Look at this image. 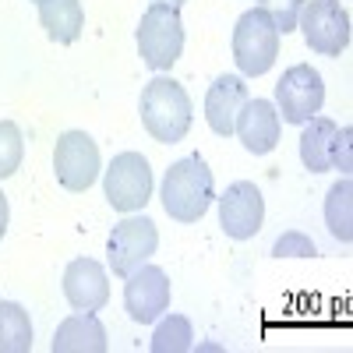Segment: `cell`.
<instances>
[{
    "instance_id": "9c48e42d",
    "label": "cell",
    "mask_w": 353,
    "mask_h": 353,
    "mask_svg": "<svg viewBox=\"0 0 353 353\" xmlns=\"http://www.w3.org/2000/svg\"><path fill=\"white\" fill-rule=\"evenodd\" d=\"M325 103V81L311 64H293L276 85V106L286 124H307Z\"/></svg>"
},
{
    "instance_id": "7c38bea8",
    "label": "cell",
    "mask_w": 353,
    "mask_h": 353,
    "mask_svg": "<svg viewBox=\"0 0 353 353\" xmlns=\"http://www.w3.org/2000/svg\"><path fill=\"white\" fill-rule=\"evenodd\" d=\"M64 297L74 311H99L110 301L106 269L92 258H74L64 272Z\"/></svg>"
},
{
    "instance_id": "44dd1931",
    "label": "cell",
    "mask_w": 353,
    "mask_h": 353,
    "mask_svg": "<svg viewBox=\"0 0 353 353\" xmlns=\"http://www.w3.org/2000/svg\"><path fill=\"white\" fill-rule=\"evenodd\" d=\"M21 156H25L21 128H18L14 121H0V181H8V176L18 173Z\"/></svg>"
},
{
    "instance_id": "ba28073f",
    "label": "cell",
    "mask_w": 353,
    "mask_h": 353,
    "mask_svg": "<svg viewBox=\"0 0 353 353\" xmlns=\"http://www.w3.org/2000/svg\"><path fill=\"white\" fill-rule=\"evenodd\" d=\"M297 28L321 57H339L350 46V14L339 0H307Z\"/></svg>"
},
{
    "instance_id": "d6986e66",
    "label": "cell",
    "mask_w": 353,
    "mask_h": 353,
    "mask_svg": "<svg viewBox=\"0 0 353 353\" xmlns=\"http://www.w3.org/2000/svg\"><path fill=\"white\" fill-rule=\"evenodd\" d=\"M325 223L336 241H343V244L353 241V184L346 176L339 184H332V191L325 198Z\"/></svg>"
},
{
    "instance_id": "30bf717a",
    "label": "cell",
    "mask_w": 353,
    "mask_h": 353,
    "mask_svg": "<svg viewBox=\"0 0 353 353\" xmlns=\"http://www.w3.org/2000/svg\"><path fill=\"white\" fill-rule=\"evenodd\" d=\"M124 307L138 325L163 318V311L170 307V279L159 265H138L124 283Z\"/></svg>"
},
{
    "instance_id": "7a4b0ae2",
    "label": "cell",
    "mask_w": 353,
    "mask_h": 353,
    "mask_svg": "<svg viewBox=\"0 0 353 353\" xmlns=\"http://www.w3.org/2000/svg\"><path fill=\"white\" fill-rule=\"evenodd\" d=\"M138 113H141L145 131L159 145H173L191 131V99L176 78L159 74L145 85L138 99Z\"/></svg>"
},
{
    "instance_id": "ac0fdd59",
    "label": "cell",
    "mask_w": 353,
    "mask_h": 353,
    "mask_svg": "<svg viewBox=\"0 0 353 353\" xmlns=\"http://www.w3.org/2000/svg\"><path fill=\"white\" fill-rule=\"evenodd\" d=\"M28 350H32L28 311L14 301H0V353H28Z\"/></svg>"
},
{
    "instance_id": "603a6c76",
    "label": "cell",
    "mask_w": 353,
    "mask_h": 353,
    "mask_svg": "<svg viewBox=\"0 0 353 353\" xmlns=\"http://www.w3.org/2000/svg\"><path fill=\"white\" fill-rule=\"evenodd\" d=\"M272 254L276 258H314L318 248H314L311 237H304V233H297V230H290V233H283V237L272 244Z\"/></svg>"
},
{
    "instance_id": "d4e9b609",
    "label": "cell",
    "mask_w": 353,
    "mask_h": 353,
    "mask_svg": "<svg viewBox=\"0 0 353 353\" xmlns=\"http://www.w3.org/2000/svg\"><path fill=\"white\" fill-rule=\"evenodd\" d=\"M8 219H11V209H8V194L0 191V241H4V233H8Z\"/></svg>"
},
{
    "instance_id": "3957f363",
    "label": "cell",
    "mask_w": 353,
    "mask_h": 353,
    "mask_svg": "<svg viewBox=\"0 0 353 353\" xmlns=\"http://www.w3.org/2000/svg\"><path fill=\"white\" fill-rule=\"evenodd\" d=\"M184 50V21L181 8L173 4H149L138 21V53L152 71H170L181 61Z\"/></svg>"
},
{
    "instance_id": "4fadbf2b",
    "label": "cell",
    "mask_w": 353,
    "mask_h": 353,
    "mask_svg": "<svg viewBox=\"0 0 353 353\" xmlns=\"http://www.w3.org/2000/svg\"><path fill=\"white\" fill-rule=\"evenodd\" d=\"M233 131H237V138L244 141L248 152L265 156L279 145V113L269 99H248L237 113Z\"/></svg>"
},
{
    "instance_id": "8fae6325",
    "label": "cell",
    "mask_w": 353,
    "mask_h": 353,
    "mask_svg": "<svg viewBox=\"0 0 353 353\" xmlns=\"http://www.w3.org/2000/svg\"><path fill=\"white\" fill-rule=\"evenodd\" d=\"M265 223V198L251 181L230 184L219 198V226L233 241H251Z\"/></svg>"
},
{
    "instance_id": "cb8c5ba5",
    "label": "cell",
    "mask_w": 353,
    "mask_h": 353,
    "mask_svg": "<svg viewBox=\"0 0 353 353\" xmlns=\"http://www.w3.org/2000/svg\"><path fill=\"white\" fill-rule=\"evenodd\" d=\"M350 138H353L350 128H343V131L336 134V163H332V166H339L343 173H350Z\"/></svg>"
},
{
    "instance_id": "4316f807",
    "label": "cell",
    "mask_w": 353,
    "mask_h": 353,
    "mask_svg": "<svg viewBox=\"0 0 353 353\" xmlns=\"http://www.w3.org/2000/svg\"><path fill=\"white\" fill-rule=\"evenodd\" d=\"M36 4H39V0H36Z\"/></svg>"
},
{
    "instance_id": "ffe728a7",
    "label": "cell",
    "mask_w": 353,
    "mask_h": 353,
    "mask_svg": "<svg viewBox=\"0 0 353 353\" xmlns=\"http://www.w3.org/2000/svg\"><path fill=\"white\" fill-rule=\"evenodd\" d=\"M191 321L184 314H170L159 321V329L152 336V350L156 353H188L191 350Z\"/></svg>"
},
{
    "instance_id": "e0dca14e",
    "label": "cell",
    "mask_w": 353,
    "mask_h": 353,
    "mask_svg": "<svg viewBox=\"0 0 353 353\" xmlns=\"http://www.w3.org/2000/svg\"><path fill=\"white\" fill-rule=\"evenodd\" d=\"M39 25L53 43H74L85 28V11L81 0H39Z\"/></svg>"
},
{
    "instance_id": "7402d4cb",
    "label": "cell",
    "mask_w": 353,
    "mask_h": 353,
    "mask_svg": "<svg viewBox=\"0 0 353 353\" xmlns=\"http://www.w3.org/2000/svg\"><path fill=\"white\" fill-rule=\"evenodd\" d=\"M304 4L307 0H258V8L272 18V25H276V32H293L297 28V21H301V11H304Z\"/></svg>"
},
{
    "instance_id": "2e32d148",
    "label": "cell",
    "mask_w": 353,
    "mask_h": 353,
    "mask_svg": "<svg viewBox=\"0 0 353 353\" xmlns=\"http://www.w3.org/2000/svg\"><path fill=\"white\" fill-rule=\"evenodd\" d=\"M336 134L339 128L329 121V117H311L304 124V134H301V159L311 173H329L336 170Z\"/></svg>"
},
{
    "instance_id": "9a60e30c",
    "label": "cell",
    "mask_w": 353,
    "mask_h": 353,
    "mask_svg": "<svg viewBox=\"0 0 353 353\" xmlns=\"http://www.w3.org/2000/svg\"><path fill=\"white\" fill-rule=\"evenodd\" d=\"M53 353H106V329L96 311H78L57 325Z\"/></svg>"
},
{
    "instance_id": "484cf974",
    "label": "cell",
    "mask_w": 353,
    "mask_h": 353,
    "mask_svg": "<svg viewBox=\"0 0 353 353\" xmlns=\"http://www.w3.org/2000/svg\"><path fill=\"white\" fill-rule=\"evenodd\" d=\"M152 4H173V8H181L184 0H152Z\"/></svg>"
},
{
    "instance_id": "6da1fadb",
    "label": "cell",
    "mask_w": 353,
    "mask_h": 353,
    "mask_svg": "<svg viewBox=\"0 0 353 353\" xmlns=\"http://www.w3.org/2000/svg\"><path fill=\"white\" fill-rule=\"evenodd\" d=\"M163 209L170 219L176 223H198L209 205L216 198V188H212V170L201 156H188V159H176L166 176H163Z\"/></svg>"
},
{
    "instance_id": "52a82bcc",
    "label": "cell",
    "mask_w": 353,
    "mask_h": 353,
    "mask_svg": "<svg viewBox=\"0 0 353 353\" xmlns=\"http://www.w3.org/2000/svg\"><path fill=\"white\" fill-rule=\"evenodd\" d=\"M103 170L99 159V145L88 138L85 131H64L57 138V149H53V173L61 188L68 191H88L96 184V176Z\"/></svg>"
},
{
    "instance_id": "5b68a950",
    "label": "cell",
    "mask_w": 353,
    "mask_h": 353,
    "mask_svg": "<svg viewBox=\"0 0 353 353\" xmlns=\"http://www.w3.org/2000/svg\"><path fill=\"white\" fill-rule=\"evenodd\" d=\"M106 201L117 212H138L152 198V166L141 152H121L113 156L103 176Z\"/></svg>"
},
{
    "instance_id": "8992f818",
    "label": "cell",
    "mask_w": 353,
    "mask_h": 353,
    "mask_svg": "<svg viewBox=\"0 0 353 353\" xmlns=\"http://www.w3.org/2000/svg\"><path fill=\"white\" fill-rule=\"evenodd\" d=\"M156 248H159V230H156V223H152L149 216H131V212H128V219H121V223L113 226L110 244H106L113 276L128 279L138 265H145V261L156 254Z\"/></svg>"
},
{
    "instance_id": "5bb4252c",
    "label": "cell",
    "mask_w": 353,
    "mask_h": 353,
    "mask_svg": "<svg viewBox=\"0 0 353 353\" xmlns=\"http://www.w3.org/2000/svg\"><path fill=\"white\" fill-rule=\"evenodd\" d=\"M248 85L244 78L237 74H223L212 81L209 96H205V121H209V128L219 134V138H230L233 134V124H237V113L241 106L248 103Z\"/></svg>"
},
{
    "instance_id": "277c9868",
    "label": "cell",
    "mask_w": 353,
    "mask_h": 353,
    "mask_svg": "<svg viewBox=\"0 0 353 353\" xmlns=\"http://www.w3.org/2000/svg\"><path fill=\"white\" fill-rule=\"evenodd\" d=\"M276 57H279V32L272 18L261 8L244 11L237 18V28H233V61H237L241 74L258 78L265 71H272Z\"/></svg>"
}]
</instances>
